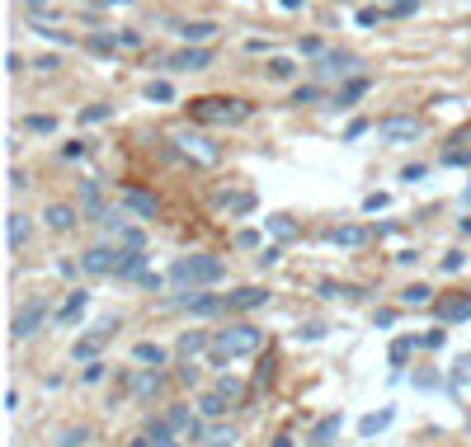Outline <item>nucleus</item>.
Returning <instances> with one entry per match:
<instances>
[{"label":"nucleus","mask_w":471,"mask_h":447,"mask_svg":"<svg viewBox=\"0 0 471 447\" xmlns=\"http://www.w3.org/2000/svg\"><path fill=\"white\" fill-rule=\"evenodd\" d=\"M340 429H344V419H340V415H325V419L311 429V447H330L335 438H340Z\"/></svg>","instance_id":"21"},{"label":"nucleus","mask_w":471,"mask_h":447,"mask_svg":"<svg viewBox=\"0 0 471 447\" xmlns=\"http://www.w3.org/2000/svg\"><path fill=\"white\" fill-rule=\"evenodd\" d=\"M188 118H198V123H240V118H250V104L207 94V99H193V104H188Z\"/></svg>","instance_id":"3"},{"label":"nucleus","mask_w":471,"mask_h":447,"mask_svg":"<svg viewBox=\"0 0 471 447\" xmlns=\"http://www.w3.org/2000/svg\"><path fill=\"white\" fill-rule=\"evenodd\" d=\"M377 19H382V10H377V5H363V10H359V24H363V29H373Z\"/></svg>","instance_id":"46"},{"label":"nucleus","mask_w":471,"mask_h":447,"mask_svg":"<svg viewBox=\"0 0 471 447\" xmlns=\"http://www.w3.org/2000/svg\"><path fill=\"white\" fill-rule=\"evenodd\" d=\"M207 344H212V339H207L203 330H184V335H179V358H184V363H188V358H193V354H203Z\"/></svg>","instance_id":"27"},{"label":"nucleus","mask_w":471,"mask_h":447,"mask_svg":"<svg viewBox=\"0 0 471 447\" xmlns=\"http://www.w3.org/2000/svg\"><path fill=\"white\" fill-rule=\"evenodd\" d=\"M132 391H137V396H156V391H160V372H156V368L141 372L137 382H132Z\"/></svg>","instance_id":"36"},{"label":"nucleus","mask_w":471,"mask_h":447,"mask_svg":"<svg viewBox=\"0 0 471 447\" xmlns=\"http://www.w3.org/2000/svg\"><path fill=\"white\" fill-rule=\"evenodd\" d=\"M401 179H406V184H415V179H424V165H406V170H401Z\"/></svg>","instance_id":"53"},{"label":"nucleus","mask_w":471,"mask_h":447,"mask_svg":"<svg viewBox=\"0 0 471 447\" xmlns=\"http://www.w3.org/2000/svg\"><path fill=\"white\" fill-rule=\"evenodd\" d=\"M316 99H321L316 85H297V94H292V104H316Z\"/></svg>","instance_id":"44"},{"label":"nucleus","mask_w":471,"mask_h":447,"mask_svg":"<svg viewBox=\"0 0 471 447\" xmlns=\"http://www.w3.org/2000/svg\"><path fill=\"white\" fill-rule=\"evenodd\" d=\"M354 66H359V57H354V52H344V47H325V52L316 57V76H321V80L354 76Z\"/></svg>","instance_id":"6"},{"label":"nucleus","mask_w":471,"mask_h":447,"mask_svg":"<svg viewBox=\"0 0 471 447\" xmlns=\"http://www.w3.org/2000/svg\"><path fill=\"white\" fill-rule=\"evenodd\" d=\"M43 320H47V302L43 297H29V302H19L15 320H10V335H15V339H29V335L43 330Z\"/></svg>","instance_id":"4"},{"label":"nucleus","mask_w":471,"mask_h":447,"mask_svg":"<svg viewBox=\"0 0 471 447\" xmlns=\"http://www.w3.org/2000/svg\"><path fill=\"white\" fill-rule=\"evenodd\" d=\"M231 443H236L231 424H212V429H203V447H231Z\"/></svg>","instance_id":"28"},{"label":"nucleus","mask_w":471,"mask_h":447,"mask_svg":"<svg viewBox=\"0 0 471 447\" xmlns=\"http://www.w3.org/2000/svg\"><path fill=\"white\" fill-rule=\"evenodd\" d=\"M132 447H151V438H132Z\"/></svg>","instance_id":"54"},{"label":"nucleus","mask_w":471,"mask_h":447,"mask_svg":"<svg viewBox=\"0 0 471 447\" xmlns=\"http://www.w3.org/2000/svg\"><path fill=\"white\" fill-rule=\"evenodd\" d=\"M401 302H406V306H429L434 297H429V287H424V283H410L406 292H401Z\"/></svg>","instance_id":"35"},{"label":"nucleus","mask_w":471,"mask_h":447,"mask_svg":"<svg viewBox=\"0 0 471 447\" xmlns=\"http://www.w3.org/2000/svg\"><path fill=\"white\" fill-rule=\"evenodd\" d=\"M29 5H33V10H43V5H47V0H29Z\"/></svg>","instance_id":"55"},{"label":"nucleus","mask_w":471,"mask_h":447,"mask_svg":"<svg viewBox=\"0 0 471 447\" xmlns=\"http://www.w3.org/2000/svg\"><path fill=\"white\" fill-rule=\"evenodd\" d=\"M85 306H90V292H71L62 302V311H57V325H76L85 316Z\"/></svg>","instance_id":"22"},{"label":"nucleus","mask_w":471,"mask_h":447,"mask_svg":"<svg viewBox=\"0 0 471 447\" xmlns=\"http://www.w3.org/2000/svg\"><path fill=\"white\" fill-rule=\"evenodd\" d=\"M33 221L24 212H10V226H5V235H10V250H24V240H29Z\"/></svg>","instance_id":"25"},{"label":"nucleus","mask_w":471,"mask_h":447,"mask_svg":"<svg viewBox=\"0 0 471 447\" xmlns=\"http://www.w3.org/2000/svg\"><path fill=\"white\" fill-rule=\"evenodd\" d=\"M264 302H269L264 287H236V292H226V311H254Z\"/></svg>","instance_id":"17"},{"label":"nucleus","mask_w":471,"mask_h":447,"mask_svg":"<svg viewBox=\"0 0 471 447\" xmlns=\"http://www.w3.org/2000/svg\"><path fill=\"white\" fill-rule=\"evenodd\" d=\"M146 438H151V447H179V433L165 424V415L146 419Z\"/></svg>","instance_id":"20"},{"label":"nucleus","mask_w":471,"mask_h":447,"mask_svg":"<svg viewBox=\"0 0 471 447\" xmlns=\"http://www.w3.org/2000/svg\"><path fill=\"white\" fill-rule=\"evenodd\" d=\"M259 344H264V335H259L254 325H226V330H217V335H212V349H217L221 363L259 354Z\"/></svg>","instance_id":"2"},{"label":"nucleus","mask_w":471,"mask_h":447,"mask_svg":"<svg viewBox=\"0 0 471 447\" xmlns=\"http://www.w3.org/2000/svg\"><path fill=\"white\" fill-rule=\"evenodd\" d=\"M420 0H387V15H415Z\"/></svg>","instance_id":"43"},{"label":"nucleus","mask_w":471,"mask_h":447,"mask_svg":"<svg viewBox=\"0 0 471 447\" xmlns=\"http://www.w3.org/2000/svg\"><path fill=\"white\" fill-rule=\"evenodd\" d=\"M226 405H231V401H226V396H221V391H207L203 401H198V410H203L207 419H217V415H226Z\"/></svg>","instance_id":"32"},{"label":"nucleus","mask_w":471,"mask_h":447,"mask_svg":"<svg viewBox=\"0 0 471 447\" xmlns=\"http://www.w3.org/2000/svg\"><path fill=\"white\" fill-rule=\"evenodd\" d=\"M165 424H170L174 433H179V438H203V424H198V419H193V410H188V405H170V410H165Z\"/></svg>","instance_id":"13"},{"label":"nucleus","mask_w":471,"mask_h":447,"mask_svg":"<svg viewBox=\"0 0 471 447\" xmlns=\"http://www.w3.org/2000/svg\"><path fill=\"white\" fill-rule=\"evenodd\" d=\"M174 141H179V151H184V155L203 160V165L217 160V146H207V137H198V132H174Z\"/></svg>","instance_id":"14"},{"label":"nucleus","mask_w":471,"mask_h":447,"mask_svg":"<svg viewBox=\"0 0 471 447\" xmlns=\"http://www.w3.org/2000/svg\"><path fill=\"white\" fill-rule=\"evenodd\" d=\"M457 268H462V254H457V250L453 254H443V273H457Z\"/></svg>","instance_id":"51"},{"label":"nucleus","mask_w":471,"mask_h":447,"mask_svg":"<svg viewBox=\"0 0 471 447\" xmlns=\"http://www.w3.org/2000/svg\"><path fill=\"white\" fill-rule=\"evenodd\" d=\"M24 127H29L33 137H52V132H57V118H52V113H29Z\"/></svg>","instance_id":"31"},{"label":"nucleus","mask_w":471,"mask_h":447,"mask_svg":"<svg viewBox=\"0 0 471 447\" xmlns=\"http://www.w3.org/2000/svg\"><path fill=\"white\" fill-rule=\"evenodd\" d=\"M99 377H104V363H90V368L80 372V382H85V386H94V382H99Z\"/></svg>","instance_id":"48"},{"label":"nucleus","mask_w":471,"mask_h":447,"mask_svg":"<svg viewBox=\"0 0 471 447\" xmlns=\"http://www.w3.org/2000/svg\"><path fill=\"white\" fill-rule=\"evenodd\" d=\"M165 66H170V71H203V66H212V52H207V47H179Z\"/></svg>","instance_id":"12"},{"label":"nucleus","mask_w":471,"mask_h":447,"mask_svg":"<svg viewBox=\"0 0 471 447\" xmlns=\"http://www.w3.org/2000/svg\"><path fill=\"white\" fill-rule=\"evenodd\" d=\"M123 207L137 216V221H156V216H160L156 193H146V188H123Z\"/></svg>","instance_id":"9"},{"label":"nucleus","mask_w":471,"mask_h":447,"mask_svg":"<svg viewBox=\"0 0 471 447\" xmlns=\"http://www.w3.org/2000/svg\"><path fill=\"white\" fill-rule=\"evenodd\" d=\"M217 207H226L231 216L254 212V193H217Z\"/></svg>","instance_id":"26"},{"label":"nucleus","mask_w":471,"mask_h":447,"mask_svg":"<svg viewBox=\"0 0 471 447\" xmlns=\"http://www.w3.org/2000/svg\"><path fill=\"white\" fill-rule=\"evenodd\" d=\"M104 118H113V104H90L80 113V123H104Z\"/></svg>","instance_id":"38"},{"label":"nucleus","mask_w":471,"mask_h":447,"mask_svg":"<svg viewBox=\"0 0 471 447\" xmlns=\"http://www.w3.org/2000/svg\"><path fill=\"white\" fill-rule=\"evenodd\" d=\"M113 330H118V320H113V316H109V320H99V325H94V335H85V339L71 349V358H80V363H85V358H94L104 344L113 339Z\"/></svg>","instance_id":"10"},{"label":"nucleus","mask_w":471,"mask_h":447,"mask_svg":"<svg viewBox=\"0 0 471 447\" xmlns=\"http://www.w3.org/2000/svg\"><path fill=\"white\" fill-rule=\"evenodd\" d=\"M325 240L330 245H344V250H359V245H368V226H354V221L349 226H330Z\"/></svg>","instance_id":"15"},{"label":"nucleus","mask_w":471,"mask_h":447,"mask_svg":"<svg viewBox=\"0 0 471 447\" xmlns=\"http://www.w3.org/2000/svg\"><path fill=\"white\" fill-rule=\"evenodd\" d=\"M85 438H90L85 429H62V433H57V447H80Z\"/></svg>","instance_id":"40"},{"label":"nucleus","mask_w":471,"mask_h":447,"mask_svg":"<svg viewBox=\"0 0 471 447\" xmlns=\"http://www.w3.org/2000/svg\"><path fill=\"white\" fill-rule=\"evenodd\" d=\"M132 358H137V363H151V368H165V349L151 344V339H141L137 349H132Z\"/></svg>","instance_id":"30"},{"label":"nucleus","mask_w":471,"mask_h":447,"mask_svg":"<svg viewBox=\"0 0 471 447\" xmlns=\"http://www.w3.org/2000/svg\"><path fill=\"white\" fill-rule=\"evenodd\" d=\"M373 90V80L368 76H354V80H344V85H340V90H335V108H354L363 99V94Z\"/></svg>","instance_id":"16"},{"label":"nucleus","mask_w":471,"mask_h":447,"mask_svg":"<svg viewBox=\"0 0 471 447\" xmlns=\"http://www.w3.org/2000/svg\"><path fill=\"white\" fill-rule=\"evenodd\" d=\"M76 207H80V216H99V221H109L113 216V207H104V188H99V179H85V184H80Z\"/></svg>","instance_id":"8"},{"label":"nucleus","mask_w":471,"mask_h":447,"mask_svg":"<svg viewBox=\"0 0 471 447\" xmlns=\"http://www.w3.org/2000/svg\"><path fill=\"white\" fill-rule=\"evenodd\" d=\"M141 273H146V250H118L113 278H141Z\"/></svg>","instance_id":"18"},{"label":"nucleus","mask_w":471,"mask_h":447,"mask_svg":"<svg viewBox=\"0 0 471 447\" xmlns=\"http://www.w3.org/2000/svg\"><path fill=\"white\" fill-rule=\"evenodd\" d=\"M439 316H443L448 325H462V320H471V297H448V302L439 306Z\"/></svg>","instance_id":"24"},{"label":"nucleus","mask_w":471,"mask_h":447,"mask_svg":"<svg viewBox=\"0 0 471 447\" xmlns=\"http://www.w3.org/2000/svg\"><path fill=\"white\" fill-rule=\"evenodd\" d=\"M236 245H240V250H259L264 240H259V231H240V235H236Z\"/></svg>","instance_id":"47"},{"label":"nucleus","mask_w":471,"mask_h":447,"mask_svg":"<svg viewBox=\"0 0 471 447\" xmlns=\"http://www.w3.org/2000/svg\"><path fill=\"white\" fill-rule=\"evenodd\" d=\"M387 424H392V410H382V415H368V419L359 424V433H363V438H373V433H382Z\"/></svg>","instance_id":"37"},{"label":"nucleus","mask_w":471,"mask_h":447,"mask_svg":"<svg viewBox=\"0 0 471 447\" xmlns=\"http://www.w3.org/2000/svg\"><path fill=\"white\" fill-rule=\"evenodd\" d=\"M264 76L269 80H292V76H297V62H292V57H269Z\"/></svg>","instance_id":"29"},{"label":"nucleus","mask_w":471,"mask_h":447,"mask_svg":"<svg viewBox=\"0 0 471 447\" xmlns=\"http://www.w3.org/2000/svg\"><path fill=\"white\" fill-rule=\"evenodd\" d=\"M85 47H90V52H99V57H113L118 38H109V33H90V38H85Z\"/></svg>","instance_id":"34"},{"label":"nucleus","mask_w":471,"mask_h":447,"mask_svg":"<svg viewBox=\"0 0 471 447\" xmlns=\"http://www.w3.org/2000/svg\"><path fill=\"white\" fill-rule=\"evenodd\" d=\"M410 349H415V339H396V344H392V363H406Z\"/></svg>","instance_id":"45"},{"label":"nucleus","mask_w":471,"mask_h":447,"mask_svg":"<svg viewBox=\"0 0 471 447\" xmlns=\"http://www.w3.org/2000/svg\"><path fill=\"white\" fill-rule=\"evenodd\" d=\"M443 165H471V146H448V151H443Z\"/></svg>","instance_id":"39"},{"label":"nucleus","mask_w":471,"mask_h":447,"mask_svg":"<svg viewBox=\"0 0 471 447\" xmlns=\"http://www.w3.org/2000/svg\"><path fill=\"white\" fill-rule=\"evenodd\" d=\"M146 99H151V104H170L174 85H170V80H151V85H146Z\"/></svg>","instance_id":"33"},{"label":"nucleus","mask_w":471,"mask_h":447,"mask_svg":"<svg viewBox=\"0 0 471 447\" xmlns=\"http://www.w3.org/2000/svg\"><path fill=\"white\" fill-rule=\"evenodd\" d=\"M212 33H217V24H212V19H193V24H179V38H184L188 47L207 43V38H212Z\"/></svg>","instance_id":"23"},{"label":"nucleus","mask_w":471,"mask_h":447,"mask_svg":"<svg viewBox=\"0 0 471 447\" xmlns=\"http://www.w3.org/2000/svg\"><path fill=\"white\" fill-rule=\"evenodd\" d=\"M226 278V264L217 254H179L170 264V283L174 287H184V292H198V287H212Z\"/></svg>","instance_id":"1"},{"label":"nucleus","mask_w":471,"mask_h":447,"mask_svg":"<svg viewBox=\"0 0 471 447\" xmlns=\"http://www.w3.org/2000/svg\"><path fill=\"white\" fill-rule=\"evenodd\" d=\"M217 391L226 396V401H240V396H245V386L236 382V377H221V382H217Z\"/></svg>","instance_id":"41"},{"label":"nucleus","mask_w":471,"mask_h":447,"mask_svg":"<svg viewBox=\"0 0 471 447\" xmlns=\"http://www.w3.org/2000/svg\"><path fill=\"white\" fill-rule=\"evenodd\" d=\"M420 118H406V113H392V118H377V137L392 141V146H406V141H420Z\"/></svg>","instance_id":"5"},{"label":"nucleus","mask_w":471,"mask_h":447,"mask_svg":"<svg viewBox=\"0 0 471 447\" xmlns=\"http://www.w3.org/2000/svg\"><path fill=\"white\" fill-rule=\"evenodd\" d=\"M179 311H188V316H217V311H226V297H212V292H184L179 302H174Z\"/></svg>","instance_id":"11"},{"label":"nucleus","mask_w":471,"mask_h":447,"mask_svg":"<svg viewBox=\"0 0 471 447\" xmlns=\"http://www.w3.org/2000/svg\"><path fill=\"white\" fill-rule=\"evenodd\" d=\"M62 155H66V160H80V155H85V141H66Z\"/></svg>","instance_id":"49"},{"label":"nucleus","mask_w":471,"mask_h":447,"mask_svg":"<svg viewBox=\"0 0 471 447\" xmlns=\"http://www.w3.org/2000/svg\"><path fill=\"white\" fill-rule=\"evenodd\" d=\"M321 335H325V325H302L297 330V339H321Z\"/></svg>","instance_id":"50"},{"label":"nucleus","mask_w":471,"mask_h":447,"mask_svg":"<svg viewBox=\"0 0 471 447\" xmlns=\"http://www.w3.org/2000/svg\"><path fill=\"white\" fill-rule=\"evenodd\" d=\"M76 216H80V207H71V202H52L43 212V221L52 226V231H71L76 226Z\"/></svg>","instance_id":"19"},{"label":"nucleus","mask_w":471,"mask_h":447,"mask_svg":"<svg viewBox=\"0 0 471 447\" xmlns=\"http://www.w3.org/2000/svg\"><path fill=\"white\" fill-rule=\"evenodd\" d=\"M269 231L278 235V240H288V235L297 231V226H292V221H288V216H269Z\"/></svg>","instance_id":"42"},{"label":"nucleus","mask_w":471,"mask_h":447,"mask_svg":"<svg viewBox=\"0 0 471 447\" xmlns=\"http://www.w3.org/2000/svg\"><path fill=\"white\" fill-rule=\"evenodd\" d=\"M179 382L193 386V382H198V368H193V363H184V368H179Z\"/></svg>","instance_id":"52"},{"label":"nucleus","mask_w":471,"mask_h":447,"mask_svg":"<svg viewBox=\"0 0 471 447\" xmlns=\"http://www.w3.org/2000/svg\"><path fill=\"white\" fill-rule=\"evenodd\" d=\"M80 268L94 278H113V268H118V245H94L80 254Z\"/></svg>","instance_id":"7"}]
</instances>
